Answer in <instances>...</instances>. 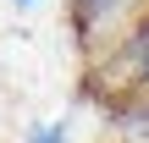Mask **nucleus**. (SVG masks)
Returning <instances> with one entry per match:
<instances>
[{"mask_svg": "<svg viewBox=\"0 0 149 143\" xmlns=\"http://www.w3.org/2000/svg\"><path fill=\"white\" fill-rule=\"evenodd\" d=\"M122 72H127V83L149 88V11L127 28V39H122Z\"/></svg>", "mask_w": 149, "mask_h": 143, "instance_id": "f257e3e1", "label": "nucleus"}, {"mask_svg": "<svg viewBox=\"0 0 149 143\" xmlns=\"http://www.w3.org/2000/svg\"><path fill=\"white\" fill-rule=\"evenodd\" d=\"M122 0H72V17H77V28H94L100 17H111Z\"/></svg>", "mask_w": 149, "mask_h": 143, "instance_id": "f03ea898", "label": "nucleus"}, {"mask_svg": "<svg viewBox=\"0 0 149 143\" xmlns=\"http://www.w3.org/2000/svg\"><path fill=\"white\" fill-rule=\"evenodd\" d=\"M22 6H33V0H22Z\"/></svg>", "mask_w": 149, "mask_h": 143, "instance_id": "20e7f679", "label": "nucleus"}, {"mask_svg": "<svg viewBox=\"0 0 149 143\" xmlns=\"http://www.w3.org/2000/svg\"><path fill=\"white\" fill-rule=\"evenodd\" d=\"M28 143H66V127H55V121H39V127L28 132Z\"/></svg>", "mask_w": 149, "mask_h": 143, "instance_id": "7ed1b4c3", "label": "nucleus"}]
</instances>
